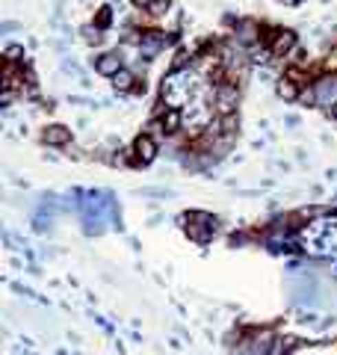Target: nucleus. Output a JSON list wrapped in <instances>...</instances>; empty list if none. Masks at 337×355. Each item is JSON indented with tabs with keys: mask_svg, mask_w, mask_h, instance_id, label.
Masks as SVG:
<instances>
[{
	"mask_svg": "<svg viewBox=\"0 0 337 355\" xmlns=\"http://www.w3.org/2000/svg\"><path fill=\"white\" fill-rule=\"evenodd\" d=\"M124 65H122V59H118V54H104V56L95 59V72L104 74V77H116Z\"/></svg>",
	"mask_w": 337,
	"mask_h": 355,
	"instance_id": "nucleus-3",
	"label": "nucleus"
},
{
	"mask_svg": "<svg viewBox=\"0 0 337 355\" xmlns=\"http://www.w3.org/2000/svg\"><path fill=\"white\" fill-rule=\"evenodd\" d=\"M329 116H331V118H337V101L329 107Z\"/></svg>",
	"mask_w": 337,
	"mask_h": 355,
	"instance_id": "nucleus-10",
	"label": "nucleus"
},
{
	"mask_svg": "<svg viewBox=\"0 0 337 355\" xmlns=\"http://www.w3.org/2000/svg\"><path fill=\"white\" fill-rule=\"evenodd\" d=\"M168 9H172V3H168V0H154V3L148 6L145 12H151L154 18H160V15H166V12H168Z\"/></svg>",
	"mask_w": 337,
	"mask_h": 355,
	"instance_id": "nucleus-7",
	"label": "nucleus"
},
{
	"mask_svg": "<svg viewBox=\"0 0 337 355\" xmlns=\"http://www.w3.org/2000/svg\"><path fill=\"white\" fill-rule=\"evenodd\" d=\"M133 83H140V80H136V77L131 74V72H127V68H122V72H118L116 77H113V86L118 89V92H133Z\"/></svg>",
	"mask_w": 337,
	"mask_h": 355,
	"instance_id": "nucleus-6",
	"label": "nucleus"
},
{
	"mask_svg": "<svg viewBox=\"0 0 337 355\" xmlns=\"http://www.w3.org/2000/svg\"><path fill=\"white\" fill-rule=\"evenodd\" d=\"M42 142L54 145V148H63V145L72 142V131H68L65 125H47L45 133H42Z\"/></svg>",
	"mask_w": 337,
	"mask_h": 355,
	"instance_id": "nucleus-2",
	"label": "nucleus"
},
{
	"mask_svg": "<svg viewBox=\"0 0 337 355\" xmlns=\"http://www.w3.org/2000/svg\"><path fill=\"white\" fill-rule=\"evenodd\" d=\"M275 92H279V98H284V101H296V98H299V86H296L290 77H281V80L275 83Z\"/></svg>",
	"mask_w": 337,
	"mask_h": 355,
	"instance_id": "nucleus-5",
	"label": "nucleus"
},
{
	"mask_svg": "<svg viewBox=\"0 0 337 355\" xmlns=\"http://www.w3.org/2000/svg\"><path fill=\"white\" fill-rule=\"evenodd\" d=\"M325 68H329V72H337V51L329 56V63H325Z\"/></svg>",
	"mask_w": 337,
	"mask_h": 355,
	"instance_id": "nucleus-9",
	"label": "nucleus"
},
{
	"mask_svg": "<svg viewBox=\"0 0 337 355\" xmlns=\"http://www.w3.org/2000/svg\"><path fill=\"white\" fill-rule=\"evenodd\" d=\"M110 6H101V9H98V18H95V24L98 27H107V24H110Z\"/></svg>",
	"mask_w": 337,
	"mask_h": 355,
	"instance_id": "nucleus-8",
	"label": "nucleus"
},
{
	"mask_svg": "<svg viewBox=\"0 0 337 355\" xmlns=\"http://www.w3.org/2000/svg\"><path fill=\"white\" fill-rule=\"evenodd\" d=\"M131 163L133 166H148L157 157V142H154V136L151 133H140L133 140V148H131Z\"/></svg>",
	"mask_w": 337,
	"mask_h": 355,
	"instance_id": "nucleus-1",
	"label": "nucleus"
},
{
	"mask_svg": "<svg viewBox=\"0 0 337 355\" xmlns=\"http://www.w3.org/2000/svg\"><path fill=\"white\" fill-rule=\"evenodd\" d=\"M160 125H163V133H177L181 131V125H184V118H181V110H166L163 116H160Z\"/></svg>",
	"mask_w": 337,
	"mask_h": 355,
	"instance_id": "nucleus-4",
	"label": "nucleus"
}]
</instances>
